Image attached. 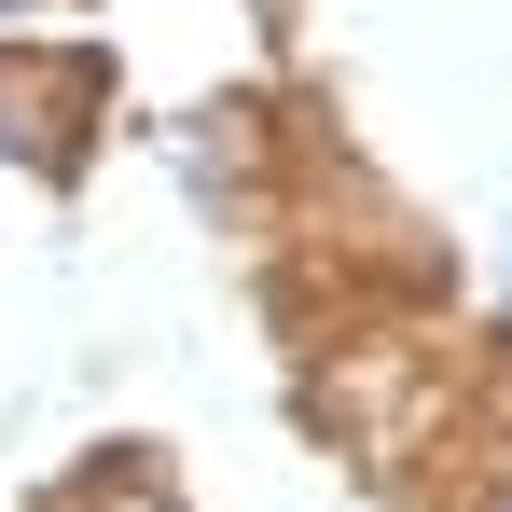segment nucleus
Segmentation results:
<instances>
[{
	"instance_id": "1",
	"label": "nucleus",
	"mask_w": 512,
	"mask_h": 512,
	"mask_svg": "<svg viewBox=\"0 0 512 512\" xmlns=\"http://www.w3.org/2000/svg\"><path fill=\"white\" fill-rule=\"evenodd\" d=\"M70 111H84V56L0 70V153H70Z\"/></svg>"
},
{
	"instance_id": "2",
	"label": "nucleus",
	"mask_w": 512,
	"mask_h": 512,
	"mask_svg": "<svg viewBox=\"0 0 512 512\" xmlns=\"http://www.w3.org/2000/svg\"><path fill=\"white\" fill-rule=\"evenodd\" d=\"M14 14H42V0H0V28H14Z\"/></svg>"
},
{
	"instance_id": "3",
	"label": "nucleus",
	"mask_w": 512,
	"mask_h": 512,
	"mask_svg": "<svg viewBox=\"0 0 512 512\" xmlns=\"http://www.w3.org/2000/svg\"><path fill=\"white\" fill-rule=\"evenodd\" d=\"M125 512H167V499H125Z\"/></svg>"
}]
</instances>
